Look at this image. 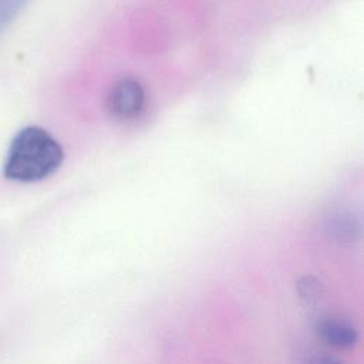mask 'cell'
Returning a JSON list of instances; mask_svg holds the SVG:
<instances>
[{"label": "cell", "instance_id": "obj_3", "mask_svg": "<svg viewBox=\"0 0 364 364\" xmlns=\"http://www.w3.org/2000/svg\"><path fill=\"white\" fill-rule=\"evenodd\" d=\"M314 331L317 337L327 346L347 350L357 344L358 331L355 326L338 314H326L317 318L314 324Z\"/></svg>", "mask_w": 364, "mask_h": 364}, {"label": "cell", "instance_id": "obj_5", "mask_svg": "<svg viewBox=\"0 0 364 364\" xmlns=\"http://www.w3.org/2000/svg\"><path fill=\"white\" fill-rule=\"evenodd\" d=\"M28 0H0V33L16 18Z\"/></svg>", "mask_w": 364, "mask_h": 364}, {"label": "cell", "instance_id": "obj_4", "mask_svg": "<svg viewBox=\"0 0 364 364\" xmlns=\"http://www.w3.org/2000/svg\"><path fill=\"white\" fill-rule=\"evenodd\" d=\"M296 290H297L299 297H300L303 301H306V303H313V301H316V300L320 297V294H321V283H320L314 276L306 274V276H301V277L297 280Z\"/></svg>", "mask_w": 364, "mask_h": 364}, {"label": "cell", "instance_id": "obj_6", "mask_svg": "<svg viewBox=\"0 0 364 364\" xmlns=\"http://www.w3.org/2000/svg\"><path fill=\"white\" fill-rule=\"evenodd\" d=\"M307 364H343V363L330 354H316L307 361Z\"/></svg>", "mask_w": 364, "mask_h": 364}, {"label": "cell", "instance_id": "obj_2", "mask_svg": "<svg viewBox=\"0 0 364 364\" xmlns=\"http://www.w3.org/2000/svg\"><path fill=\"white\" fill-rule=\"evenodd\" d=\"M145 104V91L134 78H122L111 88L107 107L117 119H132L141 114Z\"/></svg>", "mask_w": 364, "mask_h": 364}, {"label": "cell", "instance_id": "obj_1", "mask_svg": "<svg viewBox=\"0 0 364 364\" xmlns=\"http://www.w3.org/2000/svg\"><path fill=\"white\" fill-rule=\"evenodd\" d=\"M63 159L64 152L58 141L46 129L30 125L13 138L3 172L11 181L38 182L53 175Z\"/></svg>", "mask_w": 364, "mask_h": 364}]
</instances>
